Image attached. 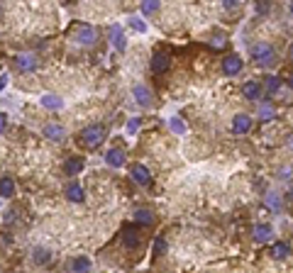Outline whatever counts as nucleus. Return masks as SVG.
Here are the masks:
<instances>
[{"label":"nucleus","instance_id":"obj_1","mask_svg":"<svg viewBox=\"0 0 293 273\" xmlns=\"http://www.w3.org/2000/svg\"><path fill=\"white\" fill-rule=\"evenodd\" d=\"M252 59L259 64V66H274L276 64V52L269 42H256L252 47Z\"/></svg>","mask_w":293,"mask_h":273},{"label":"nucleus","instance_id":"obj_2","mask_svg":"<svg viewBox=\"0 0 293 273\" xmlns=\"http://www.w3.org/2000/svg\"><path fill=\"white\" fill-rule=\"evenodd\" d=\"M103 139H105V127H103V125H91V127H86V129L81 132V142H83V146H88V149L100 146Z\"/></svg>","mask_w":293,"mask_h":273},{"label":"nucleus","instance_id":"obj_3","mask_svg":"<svg viewBox=\"0 0 293 273\" xmlns=\"http://www.w3.org/2000/svg\"><path fill=\"white\" fill-rule=\"evenodd\" d=\"M95 37H98V32H95V27H91V25H78L76 32H73V42L81 44V47H93V44H95Z\"/></svg>","mask_w":293,"mask_h":273},{"label":"nucleus","instance_id":"obj_4","mask_svg":"<svg viewBox=\"0 0 293 273\" xmlns=\"http://www.w3.org/2000/svg\"><path fill=\"white\" fill-rule=\"evenodd\" d=\"M132 95H134V100H137L142 108H152V105H154V93L146 88V86H134Z\"/></svg>","mask_w":293,"mask_h":273},{"label":"nucleus","instance_id":"obj_5","mask_svg":"<svg viewBox=\"0 0 293 273\" xmlns=\"http://www.w3.org/2000/svg\"><path fill=\"white\" fill-rule=\"evenodd\" d=\"M15 69L27 73V71H35L37 69V56L35 54H18L15 56Z\"/></svg>","mask_w":293,"mask_h":273},{"label":"nucleus","instance_id":"obj_6","mask_svg":"<svg viewBox=\"0 0 293 273\" xmlns=\"http://www.w3.org/2000/svg\"><path fill=\"white\" fill-rule=\"evenodd\" d=\"M129 176H132V181H134V183H139V185H149V183H152V173H149V168L142 166V164L132 166Z\"/></svg>","mask_w":293,"mask_h":273},{"label":"nucleus","instance_id":"obj_7","mask_svg":"<svg viewBox=\"0 0 293 273\" xmlns=\"http://www.w3.org/2000/svg\"><path fill=\"white\" fill-rule=\"evenodd\" d=\"M222 71H225V76H237V73L242 71V59H239L237 54L225 56V61H222Z\"/></svg>","mask_w":293,"mask_h":273},{"label":"nucleus","instance_id":"obj_8","mask_svg":"<svg viewBox=\"0 0 293 273\" xmlns=\"http://www.w3.org/2000/svg\"><path fill=\"white\" fill-rule=\"evenodd\" d=\"M125 159H127V154H125V149H120V146L108 149V154H105V161H108V166H112V168H120V166L125 164Z\"/></svg>","mask_w":293,"mask_h":273},{"label":"nucleus","instance_id":"obj_9","mask_svg":"<svg viewBox=\"0 0 293 273\" xmlns=\"http://www.w3.org/2000/svg\"><path fill=\"white\" fill-rule=\"evenodd\" d=\"M169 64H171V59H169V54H164V52H157V54L152 56V71H154V73H164V71L169 69Z\"/></svg>","mask_w":293,"mask_h":273},{"label":"nucleus","instance_id":"obj_10","mask_svg":"<svg viewBox=\"0 0 293 273\" xmlns=\"http://www.w3.org/2000/svg\"><path fill=\"white\" fill-rule=\"evenodd\" d=\"M249 129H252V117L249 115H237L232 120V132L235 134H247Z\"/></svg>","mask_w":293,"mask_h":273},{"label":"nucleus","instance_id":"obj_11","mask_svg":"<svg viewBox=\"0 0 293 273\" xmlns=\"http://www.w3.org/2000/svg\"><path fill=\"white\" fill-rule=\"evenodd\" d=\"M252 237H254V241H256V244H266V241H271L274 229H271L269 224H256V227H254V232H252Z\"/></svg>","mask_w":293,"mask_h":273},{"label":"nucleus","instance_id":"obj_12","mask_svg":"<svg viewBox=\"0 0 293 273\" xmlns=\"http://www.w3.org/2000/svg\"><path fill=\"white\" fill-rule=\"evenodd\" d=\"M122 241H125V246H127V249H137V246L142 244L137 227H125V232H122Z\"/></svg>","mask_w":293,"mask_h":273},{"label":"nucleus","instance_id":"obj_13","mask_svg":"<svg viewBox=\"0 0 293 273\" xmlns=\"http://www.w3.org/2000/svg\"><path fill=\"white\" fill-rule=\"evenodd\" d=\"M242 93H244L247 100H259V98H261V86H259V81H247V83L242 86Z\"/></svg>","mask_w":293,"mask_h":273},{"label":"nucleus","instance_id":"obj_14","mask_svg":"<svg viewBox=\"0 0 293 273\" xmlns=\"http://www.w3.org/2000/svg\"><path fill=\"white\" fill-rule=\"evenodd\" d=\"M110 39H112V47L117 52H125V35H122L120 25H110Z\"/></svg>","mask_w":293,"mask_h":273},{"label":"nucleus","instance_id":"obj_15","mask_svg":"<svg viewBox=\"0 0 293 273\" xmlns=\"http://www.w3.org/2000/svg\"><path fill=\"white\" fill-rule=\"evenodd\" d=\"M44 137L52 139V142H61V139L66 137V129H64L61 125H47V127H44Z\"/></svg>","mask_w":293,"mask_h":273},{"label":"nucleus","instance_id":"obj_16","mask_svg":"<svg viewBox=\"0 0 293 273\" xmlns=\"http://www.w3.org/2000/svg\"><path fill=\"white\" fill-rule=\"evenodd\" d=\"M64 171H66V176H78V173L83 171V159L71 156V159L64 164Z\"/></svg>","mask_w":293,"mask_h":273},{"label":"nucleus","instance_id":"obj_17","mask_svg":"<svg viewBox=\"0 0 293 273\" xmlns=\"http://www.w3.org/2000/svg\"><path fill=\"white\" fill-rule=\"evenodd\" d=\"M288 254H291V244H288V241H276V244H274V249H271V256H274L276 261L288 258Z\"/></svg>","mask_w":293,"mask_h":273},{"label":"nucleus","instance_id":"obj_18","mask_svg":"<svg viewBox=\"0 0 293 273\" xmlns=\"http://www.w3.org/2000/svg\"><path fill=\"white\" fill-rule=\"evenodd\" d=\"M159 8H162V0H142V15H146V18L157 15Z\"/></svg>","mask_w":293,"mask_h":273},{"label":"nucleus","instance_id":"obj_19","mask_svg":"<svg viewBox=\"0 0 293 273\" xmlns=\"http://www.w3.org/2000/svg\"><path fill=\"white\" fill-rule=\"evenodd\" d=\"M66 198H69L71 202H81V200L86 198V193H83V188H81L78 183H69V188H66Z\"/></svg>","mask_w":293,"mask_h":273},{"label":"nucleus","instance_id":"obj_20","mask_svg":"<svg viewBox=\"0 0 293 273\" xmlns=\"http://www.w3.org/2000/svg\"><path fill=\"white\" fill-rule=\"evenodd\" d=\"M15 193V181L10 176H3L0 178V198H10Z\"/></svg>","mask_w":293,"mask_h":273},{"label":"nucleus","instance_id":"obj_21","mask_svg":"<svg viewBox=\"0 0 293 273\" xmlns=\"http://www.w3.org/2000/svg\"><path fill=\"white\" fill-rule=\"evenodd\" d=\"M264 205L269 207V210H274V212H278L283 205H281V195L276 193V190H271V193H266V198H264Z\"/></svg>","mask_w":293,"mask_h":273},{"label":"nucleus","instance_id":"obj_22","mask_svg":"<svg viewBox=\"0 0 293 273\" xmlns=\"http://www.w3.org/2000/svg\"><path fill=\"white\" fill-rule=\"evenodd\" d=\"M134 219H137V224H152V222H154V212L139 207V210L134 212Z\"/></svg>","mask_w":293,"mask_h":273},{"label":"nucleus","instance_id":"obj_23","mask_svg":"<svg viewBox=\"0 0 293 273\" xmlns=\"http://www.w3.org/2000/svg\"><path fill=\"white\" fill-rule=\"evenodd\" d=\"M42 105H44L47 110H61V108H64V100H61L59 95H44V98H42Z\"/></svg>","mask_w":293,"mask_h":273},{"label":"nucleus","instance_id":"obj_24","mask_svg":"<svg viewBox=\"0 0 293 273\" xmlns=\"http://www.w3.org/2000/svg\"><path fill=\"white\" fill-rule=\"evenodd\" d=\"M259 117H261V122H271V120L276 117V108H274L271 103L259 105Z\"/></svg>","mask_w":293,"mask_h":273},{"label":"nucleus","instance_id":"obj_25","mask_svg":"<svg viewBox=\"0 0 293 273\" xmlns=\"http://www.w3.org/2000/svg\"><path fill=\"white\" fill-rule=\"evenodd\" d=\"M32 254H35L32 258H35V263H37V266H44V263H49V258H52L49 249H44V246H37Z\"/></svg>","mask_w":293,"mask_h":273},{"label":"nucleus","instance_id":"obj_26","mask_svg":"<svg viewBox=\"0 0 293 273\" xmlns=\"http://www.w3.org/2000/svg\"><path fill=\"white\" fill-rule=\"evenodd\" d=\"M71 271H91V258H88V256H78V258L71 263Z\"/></svg>","mask_w":293,"mask_h":273},{"label":"nucleus","instance_id":"obj_27","mask_svg":"<svg viewBox=\"0 0 293 273\" xmlns=\"http://www.w3.org/2000/svg\"><path fill=\"white\" fill-rule=\"evenodd\" d=\"M164 251H166V239L164 237H157L154 239V258H159V256H164Z\"/></svg>","mask_w":293,"mask_h":273},{"label":"nucleus","instance_id":"obj_28","mask_svg":"<svg viewBox=\"0 0 293 273\" xmlns=\"http://www.w3.org/2000/svg\"><path fill=\"white\" fill-rule=\"evenodd\" d=\"M281 88V78L278 76H266V91L269 93H276Z\"/></svg>","mask_w":293,"mask_h":273},{"label":"nucleus","instance_id":"obj_29","mask_svg":"<svg viewBox=\"0 0 293 273\" xmlns=\"http://www.w3.org/2000/svg\"><path fill=\"white\" fill-rule=\"evenodd\" d=\"M169 127H171V132H176V134H186V125H183L179 117H171V120H169Z\"/></svg>","mask_w":293,"mask_h":273},{"label":"nucleus","instance_id":"obj_30","mask_svg":"<svg viewBox=\"0 0 293 273\" xmlns=\"http://www.w3.org/2000/svg\"><path fill=\"white\" fill-rule=\"evenodd\" d=\"M129 27L134 32H146V22H142V18H129Z\"/></svg>","mask_w":293,"mask_h":273},{"label":"nucleus","instance_id":"obj_31","mask_svg":"<svg viewBox=\"0 0 293 273\" xmlns=\"http://www.w3.org/2000/svg\"><path fill=\"white\" fill-rule=\"evenodd\" d=\"M139 129V120L134 117V120H129V125H127V134H134Z\"/></svg>","mask_w":293,"mask_h":273},{"label":"nucleus","instance_id":"obj_32","mask_svg":"<svg viewBox=\"0 0 293 273\" xmlns=\"http://www.w3.org/2000/svg\"><path fill=\"white\" fill-rule=\"evenodd\" d=\"M222 3H225L227 8H237V5H239V0H222Z\"/></svg>","mask_w":293,"mask_h":273},{"label":"nucleus","instance_id":"obj_33","mask_svg":"<svg viewBox=\"0 0 293 273\" xmlns=\"http://www.w3.org/2000/svg\"><path fill=\"white\" fill-rule=\"evenodd\" d=\"M5 83H8V76L3 73V76H0V91H3V88H5Z\"/></svg>","mask_w":293,"mask_h":273},{"label":"nucleus","instance_id":"obj_34","mask_svg":"<svg viewBox=\"0 0 293 273\" xmlns=\"http://www.w3.org/2000/svg\"><path fill=\"white\" fill-rule=\"evenodd\" d=\"M5 129V115H0V132Z\"/></svg>","mask_w":293,"mask_h":273}]
</instances>
